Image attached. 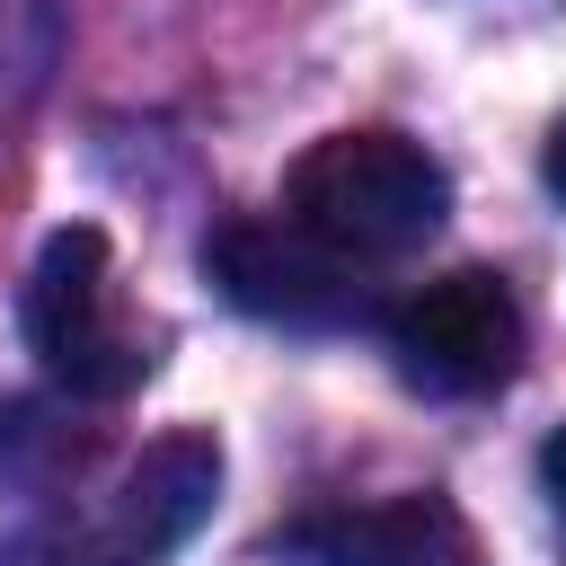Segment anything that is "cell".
I'll list each match as a JSON object with an SVG mask.
<instances>
[{"label": "cell", "mask_w": 566, "mask_h": 566, "mask_svg": "<svg viewBox=\"0 0 566 566\" xmlns=\"http://www.w3.org/2000/svg\"><path fill=\"white\" fill-rule=\"evenodd\" d=\"M62 71V0H0V133Z\"/></svg>", "instance_id": "obj_7"}, {"label": "cell", "mask_w": 566, "mask_h": 566, "mask_svg": "<svg viewBox=\"0 0 566 566\" xmlns=\"http://www.w3.org/2000/svg\"><path fill=\"white\" fill-rule=\"evenodd\" d=\"M539 177H548V195L566 203V124H557V133H548V150H539Z\"/></svg>", "instance_id": "obj_9"}, {"label": "cell", "mask_w": 566, "mask_h": 566, "mask_svg": "<svg viewBox=\"0 0 566 566\" xmlns=\"http://www.w3.org/2000/svg\"><path fill=\"white\" fill-rule=\"evenodd\" d=\"M451 212V177L424 142L389 133V124H354L327 133L292 159V221L336 248L345 265H389L416 256Z\"/></svg>", "instance_id": "obj_1"}, {"label": "cell", "mask_w": 566, "mask_h": 566, "mask_svg": "<svg viewBox=\"0 0 566 566\" xmlns=\"http://www.w3.org/2000/svg\"><path fill=\"white\" fill-rule=\"evenodd\" d=\"M212 495H221V442L186 424L142 442L97 504L27 522L0 548V566H168L212 522Z\"/></svg>", "instance_id": "obj_2"}, {"label": "cell", "mask_w": 566, "mask_h": 566, "mask_svg": "<svg viewBox=\"0 0 566 566\" xmlns=\"http://www.w3.org/2000/svg\"><path fill=\"white\" fill-rule=\"evenodd\" d=\"M539 486H548V513L566 522V424H557V433L539 442Z\"/></svg>", "instance_id": "obj_8"}, {"label": "cell", "mask_w": 566, "mask_h": 566, "mask_svg": "<svg viewBox=\"0 0 566 566\" xmlns=\"http://www.w3.org/2000/svg\"><path fill=\"white\" fill-rule=\"evenodd\" d=\"M203 274L230 292V310H248L265 327L318 336V327H363L371 318L363 265H345L336 248H318L301 221H230V230H212Z\"/></svg>", "instance_id": "obj_5"}, {"label": "cell", "mask_w": 566, "mask_h": 566, "mask_svg": "<svg viewBox=\"0 0 566 566\" xmlns=\"http://www.w3.org/2000/svg\"><path fill=\"white\" fill-rule=\"evenodd\" d=\"M27 345H35L44 380L71 389V398H133L150 380V345L115 310V256H106V230L97 221H62L35 248V274H27Z\"/></svg>", "instance_id": "obj_3"}, {"label": "cell", "mask_w": 566, "mask_h": 566, "mask_svg": "<svg viewBox=\"0 0 566 566\" xmlns=\"http://www.w3.org/2000/svg\"><path fill=\"white\" fill-rule=\"evenodd\" d=\"M283 548H292V557H310V566H486V548H478L469 513H460L442 486L310 513V522H292V539H283Z\"/></svg>", "instance_id": "obj_6"}, {"label": "cell", "mask_w": 566, "mask_h": 566, "mask_svg": "<svg viewBox=\"0 0 566 566\" xmlns=\"http://www.w3.org/2000/svg\"><path fill=\"white\" fill-rule=\"evenodd\" d=\"M380 336L398 354V371L433 398H486L513 380L522 363V301L495 265H451L433 283H416L407 301L380 310Z\"/></svg>", "instance_id": "obj_4"}]
</instances>
